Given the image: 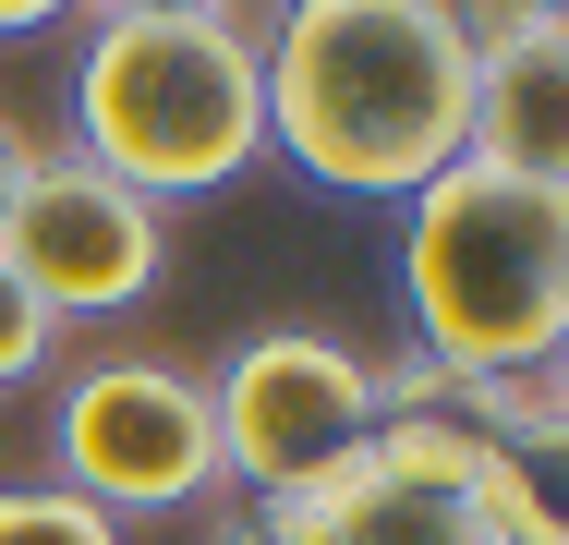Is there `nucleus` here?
<instances>
[{"mask_svg": "<svg viewBox=\"0 0 569 545\" xmlns=\"http://www.w3.org/2000/svg\"><path fill=\"white\" fill-rule=\"evenodd\" d=\"M254 73L267 158L363 207H412L472 133V24L449 0H279Z\"/></svg>", "mask_w": 569, "mask_h": 545, "instance_id": "1", "label": "nucleus"}, {"mask_svg": "<svg viewBox=\"0 0 569 545\" xmlns=\"http://www.w3.org/2000/svg\"><path fill=\"white\" fill-rule=\"evenodd\" d=\"M412 351L449 376H558L569 339V182L449 158L400 207Z\"/></svg>", "mask_w": 569, "mask_h": 545, "instance_id": "2", "label": "nucleus"}, {"mask_svg": "<svg viewBox=\"0 0 569 545\" xmlns=\"http://www.w3.org/2000/svg\"><path fill=\"white\" fill-rule=\"evenodd\" d=\"M73 158H98L121 195L194 207L267 158V73L254 24H86L73 61Z\"/></svg>", "mask_w": 569, "mask_h": 545, "instance_id": "3", "label": "nucleus"}, {"mask_svg": "<svg viewBox=\"0 0 569 545\" xmlns=\"http://www.w3.org/2000/svg\"><path fill=\"white\" fill-rule=\"evenodd\" d=\"M207 425H219V485H254V509L351 485L376 436V364L328 327H254L207 376Z\"/></svg>", "mask_w": 569, "mask_h": 545, "instance_id": "4", "label": "nucleus"}, {"mask_svg": "<svg viewBox=\"0 0 569 545\" xmlns=\"http://www.w3.org/2000/svg\"><path fill=\"white\" fill-rule=\"evenodd\" d=\"M49 485L110 509V522H170L194 497H219V425H207V376L158 364V351H98L86 376H61L49 400Z\"/></svg>", "mask_w": 569, "mask_h": 545, "instance_id": "5", "label": "nucleus"}, {"mask_svg": "<svg viewBox=\"0 0 569 545\" xmlns=\"http://www.w3.org/2000/svg\"><path fill=\"white\" fill-rule=\"evenodd\" d=\"M0 267L24 279V304L49 327H98V316H133L158 279H170V218L146 195H121L98 158H49L24 170V195L0 218Z\"/></svg>", "mask_w": 569, "mask_h": 545, "instance_id": "6", "label": "nucleus"}, {"mask_svg": "<svg viewBox=\"0 0 569 545\" xmlns=\"http://www.w3.org/2000/svg\"><path fill=\"white\" fill-rule=\"evenodd\" d=\"M460 158L521 170V182H569V24L472 37V133H460Z\"/></svg>", "mask_w": 569, "mask_h": 545, "instance_id": "7", "label": "nucleus"}, {"mask_svg": "<svg viewBox=\"0 0 569 545\" xmlns=\"http://www.w3.org/2000/svg\"><path fill=\"white\" fill-rule=\"evenodd\" d=\"M340 545H485V522H472V497L351 473V497H340Z\"/></svg>", "mask_w": 569, "mask_h": 545, "instance_id": "8", "label": "nucleus"}, {"mask_svg": "<svg viewBox=\"0 0 569 545\" xmlns=\"http://www.w3.org/2000/svg\"><path fill=\"white\" fill-rule=\"evenodd\" d=\"M0 545H133V534L61 485H0Z\"/></svg>", "mask_w": 569, "mask_h": 545, "instance_id": "9", "label": "nucleus"}, {"mask_svg": "<svg viewBox=\"0 0 569 545\" xmlns=\"http://www.w3.org/2000/svg\"><path fill=\"white\" fill-rule=\"evenodd\" d=\"M49 351H61V327L24 304V279L0 267V388H24V376H49Z\"/></svg>", "mask_w": 569, "mask_h": 545, "instance_id": "10", "label": "nucleus"}, {"mask_svg": "<svg viewBox=\"0 0 569 545\" xmlns=\"http://www.w3.org/2000/svg\"><path fill=\"white\" fill-rule=\"evenodd\" d=\"M86 24H242V0H73Z\"/></svg>", "mask_w": 569, "mask_h": 545, "instance_id": "11", "label": "nucleus"}, {"mask_svg": "<svg viewBox=\"0 0 569 545\" xmlns=\"http://www.w3.org/2000/svg\"><path fill=\"white\" fill-rule=\"evenodd\" d=\"M472 37H509V24H569V0H449Z\"/></svg>", "mask_w": 569, "mask_h": 545, "instance_id": "12", "label": "nucleus"}, {"mask_svg": "<svg viewBox=\"0 0 569 545\" xmlns=\"http://www.w3.org/2000/svg\"><path fill=\"white\" fill-rule=\"evenodd\" d=\"M24 170H37V133L0 121V218H12V195H24Z\"/></svg>", "mask_w": 569, "mask_h": 545, "instance_id": "13", "label": "nucleus"}, {"mask_svg": "<svg viewBox=\"0 0 569 545\" xmlns=\"http://www.w3.org/2000/svg\"><path fill=\"white\" fill-rule=\"evenodd\" d=\"M61 12H73V0H0V37H49Z\"/></svg>", "mask_w": 569, "mask_h": 545, "instance_id": "14", "label": "nucleus"}, {"mask_svg": "<svg viewBox=\"0 0 569 545\" xmlns=\"http://www.w3.org/2000/svg\"><path fill=\"white\" fill-rule=\"evenodd\" d=\"M219 545H340V534H267V522L242 509V522H219Z\"/></svg>", "mask_w": 569, "mask_h": 545, "instance_id": "15", "label": "nucleus"}]
</instances>
